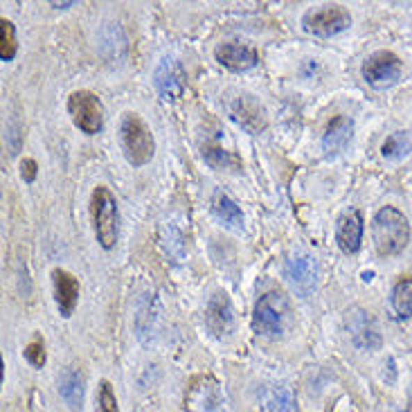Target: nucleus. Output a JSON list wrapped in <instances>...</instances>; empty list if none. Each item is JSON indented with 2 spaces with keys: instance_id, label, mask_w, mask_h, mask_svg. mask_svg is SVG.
Wrapping results in <instances>:
<instances>
[{
  "instance_id": "nucleus-1",
  "label": "nucleus",
  "mask_w": 412,
  "mask_h": 412,
  "mask_svg": "<svg viewBox=\"0 0 412 412\" xmlns=\"http://www.w3.org/2000/svg\"><path fill=\"white\" fill-rule=\"evenodd\" d=\"M372 241H374L377 253L383 257L404 253L410 241V223L404 212L392 205L381 207L372 221Z\"/></svg>"
},
{
  "instance_id": "nucleus-2",
  "label": "nucleus",
  "mask_w": 412,
  "mask_h": 412,
  "mask_svg": "<svg viewBox=\"0 0 412 412\" xmlns=\"http://www.w3.org/2000/svg\"><path fill=\"white\" fill-rule=\"evenodd\" d=\"M122 147L124 156L131 165L142 167L151 162L153 153H156V142H153L151 129L147 127V122L136 113H127L122 120Z\"/></svg>"
},
{
  "instance_id": "nucleus-3",
  "label": "nucleus",
  "mask_w": 412,
  "mask_h": 412,
  "mask_svg": "<svg viewBox=\"0 0 412 412\" xmlns=\"http://www.w3.org/2000/svg\"><path fill=\"white\" fill-rule=\"evenodd\" d=\"M90 212L97 241L102 244V248L111 251L118 241V200H115L109 187H97L93 191Z\"/></svg>"
},
{
  "instance_id": "nucleus-4",
  "label": "nucleus",
  "mask_w": 412,
  "mask_h": 412,
  "mask_svg": "<svg viewBox=\"0 0 412 412\" xmlns=\"http://www.w3.org/2000/svg\"><path fill=\"white\" fill-rule=\"evenodd\" d=\"M289 300L284 298V293H266L255 306L253 322L257 333H262V336H280L286 329V322H289Z\"/></svg>"
},
{
  "instance_id": "nucleus-5",
  "label": "nucleus",
  "mask_w": 412,
  "mask_h": 412,
  "mask_svg": "<svg viewBox=\"0 0 412 412\" xmlns=\"http://www.w3.org/2000/svg\"><path fill=\"white\" fill-rule=\"evenodd\" d=\"M68 111L77 129H81L88 136L100 133L104 127V104L90 90H77L68 100Z\"/></svg>"
},
{
  "instance_id": "nucleus-6",
  "label": "nucleus",
  "mask_w": 412,
  "mask_h": 412,
  "mask_svg": "<svg viewBox=\"0 0 412 412\" xmlns=\"http://www.w3.org/2000/svg\"><path fill=\"white\" fill-rule=\"evenodd\" d=\"M304 30L315 36H333L344 32L351 25V16L340 5H324L320 9H311L302 18Z\"/></svg>"
},
{
  "instance_id": "nucleus-7",
  "label": "nucleus",
  "mask_w": 412,
  "mask_h": 412,
  "mask_svg": "<svg viewBox=\"0 0 412 412\" xmlns=\"http://www.w3.org/2000/svg\"><path fill=\"white\" fill-rule=\"evenodd\" d=\"M401 70H404L401 59L395 52H388V50L374 52L363 63V77H365V81L370 86H374V88H388V86L397 84Z\"/></svg>"
},
{
  "instance_id": "nucleus-8",
  "label": "nucleus",
  "mask_w": 412,
  "mask_h": 412,
  "mask_svg": "<svg viewBox=\"0 0 412 412\" xmlns=\"http://www.w3.org/2000/svg\"><path fill=\"white\" fill-rule=\"evenodd\" d=\"M284 277H286V282L291 284V289L295 293L306 298V295L313 293L315 284H318V264H315V260L311 255L295 253L286 260Z\"/></svg>"
},
{
  "instance_id": "nucleus-9",
  "label": "nucleus",
  "mask_w": 412,
  "mask_h": 412,
  "mask_svg": "<svg viewBox=\"0 0 412 412\" xmlns=\"http://www.w3.org/2000/svg\"><path fill=\"white\" fill-rule=\"evenodd\" d=\"M214 56H216V61L223 65V68L232 70V72L251 70L253 65H257V61H260V56H257L255 47L244 45V43H237V41L221 43L214 50Z\"/></svg>"
},
{
  "instance_id": "nucleus-10",
  "label": "nucleus",
  "mask_w": 412,
  "mask_h": 412,
  "mask_svg": "<svg viewBox=\"0 0 412 412\" xmlns=\"http://www.w3.org/2000/svg\"><path fill=\"white\" fill-rule=\"evenodd\" d=\"M230 118L248 133H262L268 124L266 111L260 106V102L253 97H237L230 104Z\"/></svg>"
},
{
  "instance_id": "nucleus-11",
  "label": "nucleus",
  "mask_w": 412,
  "mask_h": 412,
  "mask_svg": "<svg viewBox=\"0 0 412 412\" xmlns=\"http://www.w3.org/2000/svg\"><path fill=\"white\" fill-rule=\"evenodd\" d=\"M156 86L165 100H180L187 88L183 65L176 59H165L156 70Z\"/></svg>"
},
{
  "instance_id": "nucleus-12",
  "label": "nucleus",
  "mask_w": 412,
  "mask_h": 412,
  "mask_svg": "<svg viewBox=\"0 0 412 412\" xmlns=\"http://www.w3.org/2000/svg\"><path fill=\"white\" fill-rule=\"evenodd\" d=\"M205 322H207L209 331L219 338L232 331L235 313H232V304H230L225 293L219 291V293L212 295V300H209L207 309H205Z\"/></svg>"
},
{
  "instance_id": "nucleus-13",
  "label": "nucleus",
  "mask_w": 412,
  "mask_h": 412,
  "mask_svg": "<svg viewBox=\"0 0 412 412\" xmlns=\"http://www.w3.org/2000/svg\"><path fill=\"white\" fill-rule=\"evenodd\" d=\"M52 282H54L56 306H59L63 318H70L77 306V300H79V282H77V277L72 273L61 271V268H56L52 273Z\"/></svg>"
},
{
  "instance_id": "nucleus-14",
  "label": "nucleus",
  "mask_w": 412,
  "mask_h": 412,
  "mask_svg": "<svg viewBox=\"0 0 412 412\" xmlns=\"http://www.w3.org/2000/svg\"><path fill=\"white\" fill-rule=\"evenodd\" d=\"M336 241L342 253L354 255L360 251L363 241V216L358 209H349L347 214L340 216L338 230H336Z\"/></svg>"
},
{
  "instance_id": "nucleus-15",
  "label": "nucleus",
  "mask_w": 412,
  "mask_h": 412,
  "mask_svg": "<svg viewBox=\"0 0 412 412\" xmlns=\"http://www.w3.org/2000/svg\"><path fill=\"white\" fill-rule=\"evenodd\" d=\"M351 133H354V122L347 118V115H336V118H331L327 129L322 133V147L327 153H338L344 147L349 145L351 140Z\"/></svg>"
},
{
  "instance_id": "nucleus-16",
  "label": "nucleus",
  "mask_w": 412,
  "mask_h": 412,
  "mask_svg": "<svg viewBox=\"0 0 412 412\" xmlns=\"http://www.w3.org/2000/svg\"><path fill=\"white\" fill-rule=\"evenodd\" d=\"M349 329H351V338H354V342L358 344V347L377 349L381 344V336H379V331L374 327V322H372L370 315H365L363 311H354L351 313Z\"/></svg>"
},
{
  "instance_id": "nucleus-17",
  "label": "nucleus",
  "mask_w": 412,
  "mask_h": 412,
  "mask_svg": "<svg viewBox=\"0 0 412 412\" xmlns=\"http://www.w3.org/2000/svg\"><path fill=\"white\" fill-rule=\"evenodd\" d=\"M59 395L70 408H79L84 399V374L77 367L63 370L59 377Z\"/></svg>"
},
{
  "instance_id": "nucleus-18",
  "label": "nucleus",
  "mask_w": 412,
  "mask_h": 412,
  "mask_svg": "<svg viewBox=\"0 0 412 412\" xmlns=\"http://www.w3.org/2000/svg\"><path fill=\"white\" fill-rule=\"evenodd\" d=\"M212 212H214V216L219 219V221H223L230 228H241V223H244L241 209H239V205L230 196H225L223 191H216V194H214Z\"/></svg>"
},
{
  "instance_id": "nucleus-19",
  "label": "nucleus",
  "mask_w": 412,
  "mask_h": 412,
  "mask_svg": "<svg viewBox=\"0 0 412 412\" xmlns=\"http://www.w3.org/2000/svg\"><path fill=\"white\" fill-rule=\"evenodd\" d=\"M293 410V395L289 388L277 386L264 392L260 412H291Z\"/></svg>"
},
{
  "instance_id": "nucleus-20",
  "label": "nucleus",
  "mask_w": 412,
  "mask_h": 412,
  "mask_svg": "<svg viewBox=\"0 0 412 412\" xmlns=\"http://www.w3.org/2000/svg\"><path fill=\"white\" fill-rule=\"evenodd\" d=\"M203 158L209 167L214 169H230V171H237L241 169V158L235 156L232 151H228L219 145H205L203 147Z\"/></svg>"
},
{
  "instance_id": "nucleus-21",
  "label": "nucleus",
  "mask_w": 412,
  "mask_h": 412,
  "mask_svg": "<svg viewBox=\"0 0 412 412\" xmlns=\"http://www.w3.org/2000/svg\"><path fill=\"white\" fill-rule=\"evenodd\" d=\"M392 306H395L399 318H412V277H404L395 284Z\"/></svg>"
},
{
  "instance_id": "nucleus-22",
  "label": "nucleus",
  "mask_w": 412,
  "mask_h": 412,
  "mask_svg": "<svg viewBox=\"0 0 412 412\" xmlns=\"http://www.w3.org/2000/svg\"><path fill=\"white\" fill-rule=\"evenodd\" d=\"M410 151H412V142H410V136L404 131H397V133H392V136H388L381 147L383 158H390V160L404 158Z\"/></svg>"
},
{
  "instance_id": "nucleus-23",
  "label": "nucleus",
  "mask_w": 412,
  "mask_h": 412,
  "mask_svg": "<svg viewBox=\"0 0 412 412\" xmlns=\"http://www.w3.org/2000/svg\"><path fill=\"white\" fill-rule=\"evenodd\" d=\"M16 54V36H14V25L3 18L0 21V56L3 61H12Z\"/></svg>"
},
{
  "instance_id": "nucleus-24",
  "label": "nucleus",
  "mask_w": 412,
  "mask_h": 412,
  "mask_svg": "<svg viewBox=\"0 0 412 412\" xmlns=\"http://www.w3.org/2000/svg\"><path fill=\"white\" fill-rule=\"evenodd\" d=\"M97 406H100V412H120L118 399H115V392H113L109 381H102L100 395H97Z\"/></svg>"
},
{
  "instance_id": "nucleus-25",
  "label": "nucleus",
  "mask_w": 412,
  "mask_h": 412,
  "mask_svg": "<svg viewBox=\"0 0 412 412\" xmlns=\"http://www.w3.org/2000/svg\"><path fill=\"white\" fill-rule=\"evenodd\" d=\"M25 358L32 363L34 367H43L45 365V342H43V338H34L30 344L25 347Z\"/></svg>"
},
{
  "instance_id": "nucleus-26",
  "label": "nucleus",
  "mask_w": 412,
  "mask_h": 412,
  "mask_svg": "<svg viewBox=\"0 0 412 412\" xmlns=\"http://www.w3.org/2000/svg\"><path fill=\"white\" fill-rule=\"evenodd\" d=\"M21 174H23V178L27 180V183H32V180L36 178V162L32 158H25L21 162Z\"/></svg>"
},
{
  "instance_id": "nucleus-27",
  "label": "nucleus",
  "mask_w": 412,
  "mask_h": 412,
  "mask_svg": "<svg viewBox=\"0 0 412 412\" xmlns=\"http://www.w3.org/2000/svg\"><path fill=\"white\" fill-rule=\"evenodd\" d=\"M72 3H52V7H70Z\"/></svg>"
},
{
  "instance_id": "nucleus-28",
  "label": "nucleus",
  "mask_w": 412,
  "mask_h": 412,
  "mask_svg": "<svg viewBox=\"0 0 412 412\" xmlns=\"http://www.w3.org/2000/svg\"><path fill=\"white\" fill-rule=\"evenodd\" d=\"M410 401H412V390H410Z\"/></svg>"
}]
</instances>
